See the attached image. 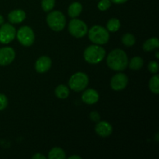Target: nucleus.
<instances>
[{"label": "nucleus", "instance_id": "obj_33", "mask_svg": "<svg viewBox=\"0 0 159 159\" xmlns=\"http://www.w3.org/2000/svg\"><path fill=\"white\" fill-rule=\"evenodd\" d=\"M155 54H156V57H157V58H158V57H159V56H158V51H157V52L155 53Z\"/></svg>", "mask_w": 159, "mask_h": 159}, {"label": "nucleus", "instance_id": "obj_6", "mask_svg": "<svg viewBox=\"0 0 159 159\" xmlns=\"http://www.w3.org/2000/svg\"><path fill=\"white\" fill-rule=\"evenodd\" d=\"M69 33L76 38L83 37L88 32V27L82 20L73 18L68 24Z\"/></svg>", "mask_w": 159, "mask_h": 159}, {"label": "nucleus", "instance_id": "obj_31", "mask_svg": "<svg viewBox=\"0 0 159 159\" xmlns=\"http://www.w3.org/2000/svg\"><path fill=\"white\" fill-rule=\"evenodd\" d=\"M3 23H4V18H3L2 16L0 15V26L2 25Z\"/></svg>", "mask_w": 159, "mask_h": 159}, {"label": "nucleus", "instance_id": "obj_27", "mask_svg": "<svg viewBox=\"0 0 159 159\" xmlns=\"http://www.w3.org/2000/svg\"><path fill=\"white\" fill-rule=\"evenodd\" d=\"M89 116L90 119H91L93 122L97 123L100 120V116H99V113H97V112H92V113H90Z\"/></svg>", "mask_w": 159, "mask_h": 159}, {"label": "nucleus", "instance_id": "obj_30", "mask_svg": "<svg viewBox=\"0 0 159 159\" xmlns=\"http://www.w3.org/2000/svg\"><path fill=\"white\" fill-rule=\"evenodd\" d=\"M69 159H82L80 156H79V155H71V156H70Z\"/></svg>", "mask_w": 159, "mask_h": 159}, {"label": "nucleus", "instance_id": "obj_3", "mask_svg": "<svg viewBox=\"0 0 159 159\" xmlns=\"http://www.w3.org/2000/svg\"><path fill=\"white\" fill-rule=\"evenodd\" d=\"M88 36L89 40L96 44H105L109 41L110 34L107 29L101 26H93L89 30Z\"/></svg>", "mask_w": 159, "mask_h": 159}, {"label": "nucleus", "instance_id": "obj_15", "mask_svg": "<svg viewBox=\"0 0 159 159\" xmlns=\"http://www.w3.org/2000/svg\"><path fill=\"white\" fill-rule=\"evenodd\" d=\"M82 11V6L80 2H75L69 6L68 9V16L71 18H76L80 15Z\"/></svg>", "mask_w": 159, "mask_h": 159}, {"label": "nucleus", "instance_id": "obj_20", "mask_svg": "<svg viewBox=\"0 0 159 159\" xmlns=\"http://www.w3.org/2000/svg\"><path fill=\"white\" fill-rule=\"evenodd\" d=\"M144 65V61L141 57H134L130 60L129 63V68L132 70H139Z\"/></svg>", "mask_w": 159, "mask_h": 159}, {"label": "nucleus", "instance_id": "obj_9", "mask_svg": "<svg viewBox=\"0 0 159 159\" xmlns=\"http://www.w3.org/2000/svg\"><path fill=\"white\" fill-rule=\"evenodd\" d=\"M128 84V78L124 73H117L115 75L110 81L111 88L115 91H120L126 88Z\"/></svg>", "mask_w": 159, "mask_h": 159}, {"label": "nucleus", "instance_id": "obj_21", "mask_svg": "<svg viewBox=\"0 0 159 159\" xmlns=\"http://www.w3.org/2000/svg\"><path fill=\"white\" fill-rule=\"evenodd\" d=\"M107 30L110 32H116L120 28V22L118 19L112 18L108 21L107 25Z\"/></svg>", "mask_w": 159, "mask_h": 159}, {"label": "nucleus", "instance_id": "obj_18", "mask_svg": "<svg viewBox=\"0 0 159 159\" xmlns=\"http://www.w3.org/2000/svg\"><path fill=\"white\" fill-rule=\"evenodd\" d=\"M55 95L59 99H66L69 95V89L65 85H60L55 89Z\"/></svg>", "mask_w": 159, "mask_h": 159}, {"label": "nucleus", "instance_id": "obj_22", "mask_svg": "<svg viewBox=\"0 0 159 159\" xmlns=\"http://www.w3.org/2000/svg\"><path fill=\"white\" fill-rule=\"evenodd\" d=\"M121 41H122V43L125 46L131 47L134 44L135 42H136V40H135V37L133 34H124V36L121 38Z\"/></svg>", "mask_w": 159, "mask_h": 159}, {"label": "nucleus", "instance_id": "obj_24", "mask_svg": "<svg viewBox=\"0 0 159 159\" xmlns=\"http://www.w3.org/2000/svg\"><path fill=\"white\" fill-rule=\"evenodd\" d=\"M110 6H111L110 0H100L98 3V8L101 11L107 10L110 7Z\"/></svg>", "mask_w": 159, "mask_h": 159}, {"label": "nucleus", "instance_id": "obj_16", "mask_svg": "<svg viewBox=\"0 0 159 159\" xmlns=\"http://www.w3.org/2000/svg\"><path fill=\"white\" fill-rule=\"evenodd\" d=\"M159 41L157 37H152L146 40L143 44V49L144 51H152L158 48Z\"/></svg>", "mask_w": 159, "mask_h": 159}, {"label": "nucleus", "instance_id": "obj_1", "mask_svg": "<svg viewBox=\"0 0 159 159\" xmlns=\"http://www.w3.org/2000/svg\"><path fill=\"white\" fill-rule=\"evenodd\" d=\"M107 64L113 71H122L128 65V57L125 51L121 49H115L109 54Z\"/></svg>", "mask_w": 159, "mask_h": 159}, {"label": "nucleus", "instance_id": "obj_23", "mask_svg": "<svg viewBox=\"0 0 159 159\" xmlns=\"http://www.w3.org/2000/svg\"><path fill=\"white\" fill-rule=\"evenodd\" d=\"M55 5V0H42L41 7L44 12H49L52 10Z\"/></svg>", "mask_w": 159, "mask_h": 159}, {"label": "nucleus", "instance_id": "obj_7", "mask_svg": "<svg viewBox=\"0 0 159 159\" xmlns=\"http://www.w3.org/2000/svg\"><path fill=\"white\" fill-rule=\"evenodd\" d=\"M16 37L20 43L25 47H30L34 43L35 35L30 26H22L17 31Z\"/></svg>", "mask_w": 159, "mask_h": 159}, {"label": "nucleus", "instance_id": "obj_5", "mask_svg": "<svg viewBox=\"0 0 159 159\" xmlns=\"http://www.w3.org/2000/svg\"><path fill=\"white\" fill-rule=\"evenodd\" d=\"M89 84V78L83 72H76L69 79L68 85L75 92H80L85 89Z\"/></svg>", "mask_w": 159, "mask_h": 159}, {"label": "nucleus", "instance_id": "obj_17", "mask_svg": "<svg viewBox=\"0 0 159 159\" xmlns=\"http://www.w3.org/2000/svg\"><path fill=\"white\" fill-rule=\"evenodd\" d=\"M66 158L65 152L61 148H54L48 154V158L50 159H64Z\"/></svg>", "mask_w": 159, "mask_h": 159}, {"label": "nucleus", "instance_id": "obj_4", "mask_svg": "<svg viewBox=\"0 0 159 159\" xmlns=\"http://www.w3.org/2000/svg\"><path fill=\"white\" fill-rule=\"evenodd\" d=\"M47 23L49 27L54 31H61L66 25V19L60 11H53L47 16Z\"/></svg>", "mask_w": 159, "mask_h": 159}, {"label": "nucleus", "instance_id": "obj_14", "mask_svg": "<svg viewBox=\"0 0 159 159\" xmlns=\"http://www.w3.org/2000/svg\"><path fill=\"white\" fill-rule=\"evenodd\" d=\"M26 19V12L22 9H15L8 14V20L12 23H20Z\"/></svg>", "mask_w": 159, "mask_h": 159}, {"label": "nucleus", "instance_id": "obj_10", "mask_svg": "<svg viewBox=\"0 0 159 159\" xmlns=\"http://www.w3.org/2000/svg\"><path fill=\"white\" fill-rule=\"evenodd\" d=\"M16 57L15 51L10 47L0 48V65L6 66L13 61Z\"/></svg>", "mask_w": 159, "mask_h": 159}, {"label": "nucleus", "instance_id": "obj_28", "mask_svg": "<svg viewBox=\"0 0 159 159\" xmlns=\"http://www.w3.org/2000/svg\"><path fill=\"white\" fill-rule=\"evenodd\" d=\"M32 158L33 159H46V157H45L44 155H41V154L37 153L34 155H33Z\"/></svg>", "mask_w": 159, "mask_h": 159}, {"label": "nucleus", "instance_id": "obj_25", "mask_svg": "<svg viewBox=\"0 0 159 159\" xmlns=\"http://www.w3.org/2000/svg\"><path fill=\"white\" fill-rule=\"evenodd\" d=\"M148 70L152 74H156L158 71V62L152 61L148 64Z\"/></svg>", "mask_w": 159, "mask_h": 159}, {"label": "nucleus", "instance_id": "obj_26", "mask_svg": "<svg viewBox=\"0 0 159 159\" xmlns=\"http://www.w3.org/2000/svg\"><path fill=\"white\" fill-rule=\"evenodd\" d=\"M8 105L7 97L4 94H0V111L5 110Z\"/></svg>", "mask_w": 159, "mask_h": 159}, {"label": "nucleus", "instance_id": "obj_12", "mask_svg": "<svg viewBox=\"0 0 159 159\" xmlns=\"http://www.w3.org/2000/svg\"><path fill=\"white\" fill-rule=\"evenodd\" d=\"M51 58L48 56H41L37 60L35 64L36 71L38 73H45L51 67Z\"/></svg>", "mask_w": 159, "mask_h": 159}, {"label": "nucleus", "instance_id": "obj_2", "mask_svg": "<svg viewBox=\"0 0 159 159\" xmlns=\"http://www.w3.org/2000/svg\"><path fill=\"white\" fill-rule=\"evenodd\" d=\"M106 55V51L103 48L96 45L89 46L84 51V58L88 63L98 64L103 60Z\"/></svg>", "mask_w": 159, "mask_h": 159}, {"label": "nucleus", "instance_id": "obj_32", "mask_svg": "<svg viewBox=\"0 0 159 159\" xmlns=\"http://www.w3.org/2000/svg\"><path fill=\"white\" fill-rule=\"evenodd\" d=\"M156 141H158V133L156 134Z\"/></svg>", "mask_w": 159, "mask_h": 159}, {"label": "nucleus", "instance_id": "obj_11", "mask_svg": "<svg viewBox=\"0 0 159 159\" xmlns=\"http://www.w3.org/2000/svg\"><path fill=\"white\" fill-rule=\"evenodd\" d=\"M95 130L98 135L102 138H106L111 134L113 132V127L111 124H110L107 121H99L96 123Z\"/></svg>", "mask_w": 159, "mask_h": 159}, {"label": "nucleus", "instance_id": "obj_19", "mask_svg": "<svg viewBox=\"0 0 159 159\" xmlns=\"http://www.w3.org/2000/svg\"><path fill=\"white\" fill-rule=\"evenodd\" d=\"M149 88L151 91L155 94L159 93V76L158 74L151 78L149 81Z\"/></svg>", "mask_w": 159, "mask_h": 159}, {"label": "nucleus", "instance_id": "obj_8", "mask_svg": "<svg viewBox=\"0 0 159 159\" xmlns=\"http://www.w3.org/2000/svg\"><path fill=\"white\" fill-rule=\"evenodd\" d=\"M16 31L10 23H3L0 27V43L7 44L14 40Z\"/></svg>", "mask_w": 159, "mask_h": 159}, {"label": "nucleus", "instance_id": "obj_29", "mask_svg": "<svg viewBox=\"0 0 159 159\" xmlns=\"http://www.w3.org/2000/svg\"><path fill=\"white\" fill-rule=\"evenodd\" d=\"M127 0H110V2L115 3V4H123L125 3Z\"/></svg>", "mask_w": 159, "mask_h": 159}, {"label": "nucleus", "instance_id": "obj_13", "mask_svg": "<svg viewBox=\"0 0 159 159\" xmlns=\"http://www.w3.org/2000/svg\"><path fill=\"white\" fill-rule=\"evenodd\" d=\"M82 99L85 103L93 105L96 103L99 100V93L93 89L85 90L82 96Z\"/></svg>", "mask_w": 159, "mask_h": 159}]
</instances>
